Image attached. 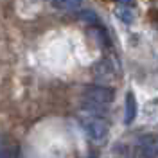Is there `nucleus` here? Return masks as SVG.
<instances>
[{
	"label": "nucleus",
	"mask_w": 158,
	"mask_h": 158,
	"mask_svg": "<svg viewBox=\"0 0 158 158\" xmlns=\"http://www.w3.org/2000/svg\"><path fill=\"white\" fill-rule=\"evenodd\" d=\"M81 20L86 23H99V16L94 9H83L81 11Z\"/></svg>",
	"instance_id": "1"
},
{
	"label": "nucleus",
	"mask_w": 158,
	"mask_h": 158,
	"mask_svg": "<svg viewBox=\"0 0 158 158\" xmlns=\"http://www.w3.org/2000/svg\"><path fill=\"white\" fill-rule=\"evenodd\" d=\"M117 16L120 20H124L126 23H131V22H133V13H131V9L124 7V6H120L117 9Z\"/></svg>",
	"instance_id": "2"
},
{
	"label": "nucleus",
	"mask_w": 158,
	"mask_h": 158,
	"mask_svg": "<svg viewBox=\"0 0 158 158\" xmlns=\"http://www.w3.org/2000/svg\"><path fill=\"white\" fill-rule=\"evenodd\" d=\"M59 6L65 7V9H77L79 6H81V0H61Z\"/></svg>",
	"instance_id": "3"
},
{
	"label": "nucleus",
	"mask_w": 158,
	"mask_h": 158,
	"mask_svg": "<svg viewBox=\"0 0 158 158\" xmlns=\"http://www.w3.org/2000/svg\"><path fill=\"white\" fill-rule=\"evenodd\" d=\"M117 2H120V4H122V6H129V4H131V2H133V0H117Z\"/></svg>",
	"instance_id": "4"
},
{
	"label": "nucleus",
	"mask_w": 158,
	"mask_h": 158,
	"mask_svg": "<svg viewBox=\"0 0 158 158\" xmlns=\"http://www.w3.org/2000/svg\"><path fill=\"white\" fill-rule=\"evenodd\" d=\"M54 2H56V4H58V6H59V2H61V0H54Z\"/></svg>",
	"instance_id": "5"
}]
</instances>
